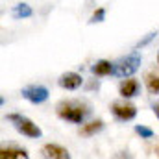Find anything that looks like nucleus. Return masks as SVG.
I'll list each match as a JSON object with an SVG mask.
<instances>
[{"label":"nucleus","instance_id":"f257e3e1","mask_svg":"<svg viewBox=\"0 0 159 159\" xmlns=\"http://www.w3.org/2000/svg\"><path fill=\"white\" fill-rule=\"evenodd\" d=\"M57 117L65 122L72 124H83L91 115V106L83 100H61L56 106Z\"/></svg>","mask_w":159,"mask_h":159},{"label":"nucleus","instance_id":"f03ea898","mask_svg":"<svg viewBox=\"0 0 159 159\" xmlns=\"http://www.w3.org/2000/svg\"><path fill=\"white\" fill-rule=\"evenodd\" d=\"M4 119L7 120V122H11L13 128H15L20 135H24V137H28V139H39L41 135H43L41 128L32 119H28L26 115H20V113H7Z\"/></svg>","mask_w":159,"mask_h":159},{"label":"nucleus","instance_id":"7ed1b4c3","mask_svg":"<svg viewBox=\"0 0 159 159\" xmlns=\"http://www.w3.org/2000/svg\"><path fill=\"white\" fill-rule=\"evenodd\" d=\"M141 67V54L137 50H133L131 54H128L126 57H120L115 63V76L119 78H131Z\"/></svg>","mask_w":159,"mask_h":159},{"label":"nucleus","instance_id":"20e7f679","mask_svg":"<svg viewBox=\"0 0 159 159\" xmlns=\"http://www.w3.org/2000/svg\"><path fill=\"white\" fill-rule=\"evenodd\" d=\"M111 113L117 120L128 122V120H133L137 117V107L128 100H117L111 104Z\"/></svg>","mask_w":159,"mask_h":159},{"label":"nucleus","instance_id":"39448f33","mask_svg":"<svg viewBox=\"0 0 159 159\" xmlns=\"http://www.w3.org/2000/svg\"><path fill=\"white\" fill-rule=\"evenodd\" d=\"M20 94L24 100H28L30 104H35V106L48 100V89L44 85H39V83H32V85L22 87Z\"/></svg>","mask_w":159,"mask_h":159},{"label":"nucleus","instance_id":"423d86ee","mask_svg":"<svg viewBox=\"0 0 159 159\" xmlns=\"http://www.w3.org/2000/svg\"><path fill=\"white\" fill-rule=\"evenodd\" d=\"M41 154H43L44 159H72L70 157V152L65 146L57 144V143H46V144H43Z\"/></svg>","mask_w":159,"mask_h":159},{"label":"nucleus","instance_id":"0eeeda50","mask_svg":"<svg viewBox=\"0 0 159 159\" xmlns=\"http://www.w3.org/2000/svg\"><path fill=\"white\" fill-rule=\"evenodd\" d=\"M57 83H59V87L61 89H67V91H76L80 89L81 85H83V78H81V74L78 72H63L59 80H57Z\"/></svg>","mask_w":159,"mask_h":159},{"label":"nucleus","instance_id":"6e6552de","mask_svg":"<svg viewBox=\"0 0 159 159\" xmlns=\"http://www.w3.org/2000/svg\"><path fill=\"white\" fill-rule=\"evenodd\" d=\"M139 91H141V83L135 78H126L119 83V93L124 100L135 98V96L139 94Z\"/></svg>","mask_w":159,"mask_h":159},{"label":"nucleus","instance_id":"1a4fd4ad","mask_svg":"<svg viewBox=\"0 0 159 159\" xmlns=\"http://www.w3.org/2000/svg\"><path fill=\"white\" fill-rule=\"evenodd\" d=\"M104 120L102 119H93L89 120V122H83L81 126H80L78 133L81 137H93V135H96V133H100L102 129H104Z\"/></svg>","mask_w":159,"mask_h":159},{"label":"nucleus","instance_id":"9d476101","mask_svg":"<svg viewBox=\"0 0 159 159\" xmlns=\"http://www.w3.org/2000/svg\"><path fill=\"white\" fill-rule=\"evenodd\" d=\"M91 72L98 78H104V76H111L115 74V63H111L109 59H98L93 67H91Z\"/></svg>","mask_w":159,"mask_h":159},{"label":"nucleus","instance_id":"9b49d317","mask_svg":"<svg viewBox=\"0 0 159 159\" xmlns=\"http://www.w3.org/2000/svg\"><path fill=\"white\" fill-rule=\"evenodd\" d=\"M0 159H30L28 152L19 146H2Z\"/></svg>","mask_w":159,"mask_h":159},{"label":"nucleus","instance_id":"f8f14e48","mask_svg":"<svg viewBox=\"0 0 159 159\" xmlns=\"http://www.w3.org/2000/svg\"><path fill=\"white\" fill-rule=\"evenodd\" d=\"M144 85L150 94H159V74L156 72H146L144 74Z\"/></svg>","mask_w":159,"mask_h":159},{"label":"nucleus","instance_id":"ddd939ff","mask_svg":"<svg viewBox=\"0 0 159 159\" xmlns=\"http://www.w3.org/2000/svg\"><path fill=\"white\" fill-rule=\"evenodd\" d=\"M11 15H13L15 19H28V17H32V15H34V9H32L28 4H19V6H15V7H13Z\"/></svg>","mask_w":159,"mask_h":159},{"label":"nucleus","instance_id":"4468645a","mask_svg":"<svg viewBox=\"0 0 159 159\" xmlns=\"http://www.w3.org/2000/svg\"><path fill=\"white\" fill-rule=\"evenodd\" d=\"M135 133L141 135V139H152L154 137V129H150L148 126H143V124L135 126Z\"/></svg>","mask_w":159,"mask_h":159},{"label":"nucleus","instance_id":"2eb2a0df","mask_svg":"<svg viewBox=\"0 0 159 159\" xmlns=\"http://www.w3.org/2000/svg\"><path fill=\"white\" fill-rule=\"evenodd\" d=\"M106 20V7H96L94 11H93V15H91V24H94V22H104Z\"/></svg>","mask_w":159,"mask_h":159},{"label":"nucleus","instance_id":"dca6fc26","mask_svg":"<svg viewBox=\"0 0 159 159\" xmlns=\"http://www.w3.org/2000/svg\"><path fill=\"white\" fill-rule=\"evenodd\" d=\"M154 37H156V34H154V32H152V34H148L144 39H141L139 43H137V44H135V48H143V46H146V44H148L150 41L154 39Z\"/></svg>","mask_w":159,"mask_h":159},{"label":"nucleus","instance_id":"f3484780","mask_svg":"<svg viewBox=\"0 0 159 159\" xmlns=\"http://www.w3.org/2000/svg\"><path fill=\"white\" fill-rule=\"evenodd\" d=\"M111 159H133V157H131V154H129V152H126V150H120V152H115Z\"/></svg>","mask_w":159,"mask_h":159},{"label":"nucleus","instance_id":"a211bd4d","mask_svg":"<svg viewBox=\"0 0 159 159\" xmlns=\"http://www.w3.org/2000/svg\"><path fill=\"white\" fill-rule=\"evenodd\" d=\"M152 109H154V113H156V117L159 119V100L156 102V104H154V106H152Z\"/></svg>","mask_w":159,"mask_h":159},{"label":"nucleus","instance_id":"6ab92c4d","mask_svg":"<svg viewBox=\"0 0 159 159\" xmlns=\"http://www.w3.org/2000/svg\"><path fill=\"white\" fill-rule=\"evenodd\" d=\"M157 63H159V52H157Z\"/></svg>","mask_w":159,"mask_h":159}]
</instances>
